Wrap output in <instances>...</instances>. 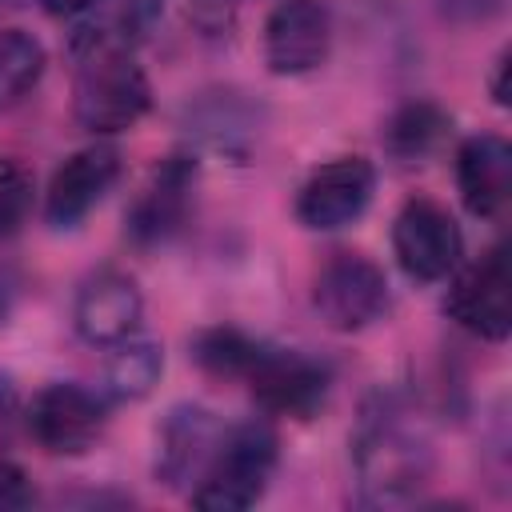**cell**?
Masks as SVG:
<instances>
[{
	"label": "cell",
	"instance_id": "cell-1",
	"mask_svg": "<svg viewBox=\"0 0 512 512\" xmlns=\"http://www.w3.org/2000/svg\"><path fill=\"white\" fill-rule=\"evenodd\" d=\"M432 440L400 392H376L352 432V468L360 500L372 508H392L416 500L432 480Z\"/></svg>",
	"mask_w": 512,
	"mask_h": 512
},
{
	"label": "cell",
	"instance_id": "cell-7",
	"mask_svg": "<svg viewBox=\"0 0 512 512\" xmlns=\"http://www.w3.org/2000/svg\"><path fill=\"white\" fill-rule=\"evenodd\" d=\"M24 420H28L32 440L44 452H52V456H84L100 440V432L108 424V404L92 388L64 380V384L40 388L32 396Z\"/></svg>",
	"mask_w": 512,
	"mask_h": 512
},
{
	"label": "cell",
	"instance_id": "cell-3",
	"mask_svg": "<svg viewBox=\"0 0 512 512\" xmlns=\"http://www.w3.org/2000/svg\"><path fill=\"white\" fill-rule=\"evenodd\" d=\"M280 460V440L272 424L244 420L232 432L220 436L208 468L200 472V484L192 488V504L204 512H244L252 508Z\"/></svg>",
	"mask_w": 512,
	"mask_h": 512
},
{
	"label": "cell",
	"instance_id": "cell-16",
	"mask_svg": "<svg viewBox=\"0 0 512 512\" xmlns=\"http://www.w3.org/2000/svg\"><path fill=\"white\" fill-rule=\"evenodd\" d=\"M448 128H452V120H448V112L440 104L412 100V104L396 108L392 120L384 124V148L400 164H420L444 144Z\"/></svg>",
	"mask_w": 512,
	"mask_h": 512
},
{
	"label": "cell",
	"instance_id": "cell-20",
	"mask_svg": "<svg viewBox=\"0 0 512 512\" xmlns=\"http://www.w3.org/2000/svg\"><path fill=\"white\" fill-rule=\"evenodd\" d=\"M32 204V176L20 160L0 156V236H12Z\"/></svg>",
	"mask_w": 512,
	"mask_h": 512
},
{
	"label": "cell",
	"instance_id": "cell-21",
	"mask_svg": "<svg viewBox=\"0 0 512 512\" xmlns=\"http://www.w3.org/2000/svg\"><path fill=\"white\" fill-rule=\"evenodd\" d=\"M168 8H172V0H116V32H108V36L136 44L160 28Z\"/></svg>",
	"mask_w": 512,
	"mask_h": 512
},
{
	"label": "cell",
	"instance_id": "cell-11",
	"mask_svg": "<svg viewBox=\"0 0 512 512\" xmlns=\"http://www.w3.org/2000/svg\"><path fill=\"white\" fill-rule=\"evenodd\" d=\"M140 312H144V296H140L136 280L128 272L104 268L80 284L76 304H72V324L84 344L116 348L128 336H136Z\"/></svg>",
	"mask_w": 512,
	"mask_h": 512
},
{
	"label": "cell",
	"instance_id": "cell-18",
	"mask_svg": "<svg viewBox=\"0 0 512 512\" xmlns=\"http://www.w3.org/2000/svg\"><path fill=\"white\" fill-rule=\"evenodd\" d=\"M160 372H164L160 344L156 340H132L128 336L124 344H116V352H112V360L104 368V388L116 400H144L156 388Z\"/></svg>",
	"mask_w": 512,
	"mask_h": 512
},
{
	"label": "cell",
	"instance_id": "cell-9",
	"mask_svg": "<svg viewBox=\"0 0 512 512\" xmlns=\"http://www.w3.org/2000/svg\"><path fill=\"white\" fill-rule=\"evenodd\" d=\"M444 312L472 336L500 344L512 328L508 308V252L504 244H492L480 260H472L448 288Z\"/></svg>",
	"mask_w": 512,
	"mask_h": 512
},
{
	"label": "cell",
	"instance_id": "cell-10",
	"mask_svg": "<svg viewBox=\"0 0 512 512\" xmlns=\"http://www.w3.org/2000/svg\"><path fill=\"white\" fill-rule=\"evenodd\" d=\"M332 52V12L324 0H276L264 20V64L276 76H304Z\"/></svg>",
	"mask_w": 512,
	"mask_h": 512
},
{
	"label": "cell",
	"instance_id": "cell-2",
	"mask_svg": "<svg viewBox=\"0 0 512 512\" xmlns=\"http://www.w3.org/2000/svg\"><path fill=\"white\" fill-rule=\"evenodd\" d=\"M148 108H152V84L136 64L132 44L108 32H88L72 80V112L80 128L112 136L140 124Z\"/></svg>",
	"mask_w": 512,
	"mask_h": 512
},
{
	"label": "cell",
	"instance_id": "cell-8",
	"mask_svg": "<svg viewBox=\"0 0 512 512\" xmlns=\"http://www.w3.org/2000/svg\"><path fill=\"white\" fill-rule=\"evenodd\" d=\"M376 192V168L364 156H336L308 172L296 192V220L312 232H332L364 216Z\"/></svg>",
	"mask_w": 512,
	"mask_h": 512
},
{
	"label": "cell",
	"instance_id": "cell-5",
	"mask_svg": "<svg viewBox=\"0 0 512 512\" xmlns=\"http://www.w3.org/2000/svg\"><path fill=\"white\" fill-rule=\"evenodd\" d=\"M392 252L400 260V268L420 280V284H436L448 280L460 260H464V232L456 224V216L428 200V196H412L392 224Z\"/></svg>",
	"mask_w": 512,
	"mask_h": 512
},
{
	"label": "cell",
	"instance_id": "cell-12",
	"mask_svg": "<svg viewBox=\"0 0 512 512\" xmlns=\"http://www.w3.org/2000/svg\"><path fill=\"white\" fill-rule=\"evenodd\" d=\"M120 180V152L112 144H88L56 164L44 192V220L52 228H76Z\"/></svg>",
	"mask_w": 512,
	"mask_h": 512
},
{
	"label": "cell",
	"instance_id": "cell-27",
	"mask_svg": "<svg viewBox=\"0 0 512 512\" xmlns=\"http://www.w3.org/2000/svg\"><path fill=\"white\" fill-rule=\"evenodd\" d=\"M12 296H16V288L0 276V320H4V316H8V308H12Z\"/></svg>",
	"mask_w": 512,
	"mask_h": 512
},
{
	"label": "cell",
	"instance_id": "cell-22",
	"mask_svg": "<svg viewBox=\"0 0 512 512\" xmlns=\"http://www.w3.org/2000/svg\"><path fill=\"white\" fill-rule=\"evenodd\" d=\"M36 500V488L28 480V472L12 460L0 456V512H16V508H28Z\"/></svg>",
	"mask_w": 512,
	"mask_h": 512
},
{
	"label": "cell",
	"instance_id": "cell-23",
	"mask_svg": "<svg viewBox=\"0 0 512 512\" xmlns=\"http://www.w3.org/2000/svg\"><path fill=\"white\" fill-rule=\"evenodd\" d=\"M240 4L244 0H192V12H196V20L204 28H224Z\"/></svg>",
	"mask_w": 512,
	"mask_h": 512
},
{
	"label": "cell",
	"instance_id": "cell-17",
	"mask_svg": "<svg viewBox=\"0 0 512 512\" xmlns=\"http://www.w3.org/2000/svg\"><path fill=\"white\" fill-rule=\"evenodd\" d=\"M44 44L24 28H0V112L20 104L44 76Z\"/></svg>",
	"mask_w": 512,
	"mask_h": 512
},
{
	"label": "cell",
	"instance_id": "cell-19",
	"mask_svg": "<svg viewBox=\"0 0 512 512\" xmlns=\"http://www.w3.org/2000/svg\"><path fill=\"white\" fill-rule=\"evenodd\" d=\"M256 348H260V340H252L240 328H224V324L192 336V360L208 376H220V380H244Z\"/></svg>",
	"mask_w": 512,
	"mask_h": 512
},
{
	"label": "cell",
	"instance_id": "cell-6",
	"mask_svg": "<svg viewBox=\"0 0 512 512\" xmlns=\"http://www.w3.org/2000/svg\"><path fill=\"white\" fill-rule=\"evenodd\" d=\"M256 404L272 416L312 420L328 400V368L296 348H272L260 344L248 372H244Z\"/></svg>",
	"mask_w": 512,
	"mask_h": 512
},
{
	"label": "cell",
	"instance_id": "cell-15",
	"mask_svg": "<svg viewBox=\"0 0 512 512\" xmlns=\"http://www.w3.org/2000/svg\"><path fill=\"white\" fill-rule=\"evenodd\" d=\"M456 188L472 216L496 220L512 192V148L496 132L468 136L456 152Z\"/></svg>",
	"mask_w": 512,
	"mask_h": 512
},
{
	"label": "cell",
	"instance_id": "cell-26",
	"mask_svg": "<svg viewBox=\"0 0 512 512\" xmlns=\"http://www.w3.org/2000/svg\"><path fill=\"white\" fill-rule=\"evenodd\" d=\"M44 4V12H52V16H80V12H88L96 0H40Z\"/></svg>",
	"mask_w": 512,
	"mask_h": 512
},
{
	"label": "cell",
	"instance_id": "cell-13",
	"mask_svg": "<svg viewBox=\"0 0 512 512\" xmlns=\"http://www.w3.org/2000/svg\"><path fill=\"white\" fill-rule=\"evenodd\" d=\"M192 192H196V160L176 152L168 160H160L148 176V184L140 188V196L128 208V236L136 244H164L172 240L192 208Z\"/></svg>",
	"mask_w": 512,
	"mask_h": 512
},
{
	"label": "cell",
	"instance_id": "cell-24",
	"mask_svg": "<svg viewBox=\"0 0 512 512\" xmlns=\"http://www.w3.org/2000/svg\"><path fill=\"white\" fill-rule=\"evenodd\" d=\"M20 416V396H16V384H12V376L8 372H0V440L8 436V428H12V420Z\"/></svg>",
	"mask_w": 512,
	"mask_h": 512
},
{
	"label": "cell",
	"instance_id": "cell-14",
	"mask_svg": "<svg viewBox=\"0 0 512 512\" xmlns=\"http://www.w3.org/2000/svg\"><path fill=\"white\" fill-rule=\"evenodd\" d=\"M224 428L200 404H176L156 428V480L168 488H188L208 468Z\"/></svg>",
	"mask_w": 512,
	"mask_h": 512
},
{
	"label": "cell",
	"instance_id": "cell-4",
	"mask_svg": "<svg viewBox=\"0 0 512 512\" xmlns=\"http://www.w3.org/2000/svg\"><path fill=\"white\" fill-rule=\"evenodd\" d=\"M312 304L336 332H364L388 312V280L364 252H336L312 280Z\"/></svg>",
	"mask_w": 512,
	"mask_h": 512
},
{
	"label": "cell",
	"instance_id": "cell-25",
	"mask_svg": "<svg viewBox=\"0 0 512 512\" xmlns=\"http://www.w3.org/2000/svg\"><path fill=\"white\" fill-rule=\"evenodd\" d=\"M508 60H512V56H508V52H500V60H496V76H492V100H496L500 108L508 104V68H512Z\"/></svg>",
	"mask_w": 512,
	"mask_h": 512
}]
</instances>
